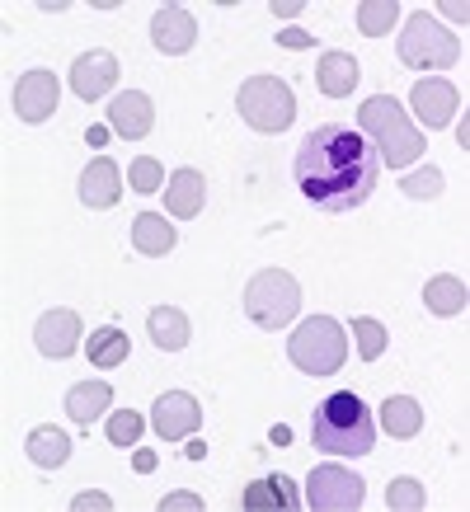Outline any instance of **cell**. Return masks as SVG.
<instances>
[{
    "instance_id": "obj_1",
    "label": "cell",
    "mask_w": 470,
    "mask_h": 512,
    "mask_svg": "<svg viewBox=\"0 0 470 512\" xmlns=\"http://www.w3.org/2000/svg\"><path fill=\"white\" fill-rule=\"evenodd\" d=\"M297 188L320 212H353L381 184V160L358 127L325 123L297 146Z\"/></svg>"
},
{
    "instance_id": "obj_2",
    "label": "cell",
    "mask_w": 470,
    "mask_h": 512,
    "mask_svg": "<svg viewBox=\"0 0 470 512\" xmlns=\"http://www.w3.org/2000/svg\"><path fill=\"white\" fill-rule=\"evenodd\" d=\"M358 132L367 137V146L376 151V160L386 170H405L423 156V132L405 118L400 99L391 94H372L367 104L358 109Z\"/></svg>"
},
{
    "instance_id": "obj_3",
    "label": "cell",
    "mask_w": 470,
    "mask_h": 512,
    "mask_svg": "<svg viewBox=\"0 0 470 512\" xmlns=\"http://www.w3.org/2000/svg\"><path fill=\"white\" fill-rule=\"evenodd\" d=\"M311 437L315 447L329 451V456H367L376 447V419L358 395L339 390V395L320 400L311 419Z\"/></svg>"
},
{
    "instance_id": "obj_4",
    "label": "cell",
    "mask_w": 470,
    "mask_h": 512,
    "mask_svg": "<svg viewBox=\"0 0 470 512\" xmlns=\"http://www.w3.org/2000/svg\"><path fill=\"white\" fill-rule=\"evenodd\" d=\"M287 357L306 376H334L348 362V329L339 320H329V315H311L287 339Z\"/></svg>"
},
{
    "instance_id": "obj_5",
    "label": "cell",
    "mask_w": 470,
    "mask_h": 512,
    "mask_svg": "<svg viewBox=\"0 0 470 512\" xmlns=\"http://www.w3.org/2000/svg\"><path fill=\"white\" fill-rule=\"evenodd\" d=\"M395 52H400V62H405L409 71H452V66L461 62V38L447 33L438 19L419 10V15L405 19Z\"/></svg>"
},
{
    "instance_id": "obj_6",
    "label": "cell",
    "mask_w": 470,
    "mask_h": 512,
    "mask_svg": "<svg viewBox=\"0 0 470 512\" xmlns=\"http://www.w3.org/2000/svg\"><path fill=\"white\" fill-rule=\"evenodd\" d=\"M235 109L240 118L254 127V132H287L292 118H297V94L292 85L278 76H250L240 90H235Z\"/></svg>"
},
{
    "instance_id": "obj_7",
    "label": "cell",
    "mask_w": 470,
    "mask_h": 512,
    "mask_svg": "<svg viewBox=\"0 0 470 512\" xmlns=\"http://www.w3.org/2000/svg\"><path fill=\"white\" fill-rule=\"evenodd\" d=\"M297 311H301V287L292 273L264 268V273L250 278V287H245V315L259 329H287Z\"/></svg>"
},
{
    "instance_id": "obj_8",
    "label": "cell",
    "mask_w": 470,
    "mask_h": 512,
    "mask_svg": "<svg viewBox=\"0 0 470 512\" xmlns=\"http://www.w3.org/2000/svg\"><path fill=\"white\" fill-rule=\"evenodd\" d=\"M362 498H367V484L348 466H315L306 480V503L315 512H353L362 508Z\"/></svg>"
},
{
    "instance_id": "obj_9",
    "label": "cell",
    "mask_w": 470,
    "mask_h": 512,
    "mask_svg": "<svg viewBox=\"0 0 470 512\" xmlns=\"http://www.w3.org/2000/svg\"><path fill=\"white\" fill-rule=\"evenodd\" d=\"M203 423V404L188 390H165L156 404H151V428H156L160 442H188Z\"/></svg>"
},
{
    "instance_id": "obj_10",
    "label": "cell",
    "mask_w": 470,
    "mask_h": 512,
    "mask_svg": "<svg viewBox=\"0 0 470 512\" xmlns=\"http://www.w3.org/2000/svg\"><path fill=\"white\" fill-rule=\"evenodd\" d=\"M104 118H109L113 137L146 141V137H151V127H156V104H151V94L123 90V94H113V104L104 109Z\"/></svg>"
},
{
    "instance_id": "obj_11",
    "label": "cell",
    "mask_w": 470,
    "mask_h": 512,
    "mask_svg": "<svg viewBox=\"0 0 470 512\" xmlns=\"http://www.w3.org/2000/svg\"><path fill=\"white\" fill-rule=\"evenodd\" d=\"M57 99H62V85L52 71H24L15 80V113L24 123H47L57 113Z\"/></svg>"
},
{
    "instance_id": "obj_12",
    "label": "cell",
    "mask_w": 470,
    "mask_h": 512,
    "mask_svg": "<svg viewBox=\"0 0 470 512\" xmlns=\"http://www.w3.org/2000/svg\"><path fill=\"white\" fill-rule=\"evenodd\" d=\"M118 85V57L104 52V47H94V52H80L76 62H71V90L94 104V99H104V94Z\"/></svg>"
},
{
    "instance_id": "obj_13",
    "label": "cell",
    "mask_w": 470,
    "mask_h": 512,
    "mask_svg": "<svg viewBox=\"0 0 470 512\" xmlns=\"http://www.w3.org/2000/svg\"><path fill=\"white\" fill-rule=\"evenodd\" d=\"M409 104H414V118H419L423 127H447L456 118V109H461V94H456L452 80L428 76V80H419V85H414Z\"/></svg>"
},
{
    "instance_id": "obj_14",
    "label": "cell",
    "mask_w": 470,
    "mask_h": 512,
    "mask_svg": "<svg viewBox=\"0 0 470 512\" xmlns=\"http://www.w3.org/2000/svg\"><path fill=\"white\" fill-rule=\"evenodd\" d=\"M118 198H123V170H118V160L94 156L85 165V174H80V202L90 212H109V207H118Z\"/></svg>"
},
{
    "instance_id": "obj_15",
    "label": "cell",
    "mask_w": 470,
    "mask_h": 512,
    "mask_svg": "<svg viewBox=\"0 0 470 512\" xmlns=\"http://www.w3.org/2000/svg\"><path fill=\"white\" fill-rule=\"evenodd\" d=\"M151 43L165 57H184L188 47L198 43V19L188 15L184 5H160L156 19H151Z\"/></svg>"
},
{
    "instance_id": "obj_16",
    "label": "cell",
    "mask_w": 470,
    "mask_h": 512,
    "mask_svg": "<svg viewBox=\"0 0 470 512\" xmlns=\"http://www.w3.org/2000/svg\"><path fill=\"white\" fill-rule=\"evenodd\" d=\"M80 315L76 311H47L43 320H38V329H33V343H38V353L52 357V362H62V357H71L80 348Z\"/></svg>"
},
{
    "instance_id": "obj_17",
    "label": "cell",
    "mask_w": 470,
    "mask_h": 512,
    "mask_svg": "<svg viewBox=\"0 0 470 512\" xmlns=\"http://www.w3.org/2000/svg\"><path fill=\"white\" fill-rule=\"evenodd\" d=\"M203 202H207V179L193 170V165L170 174V184H165V212H170V217H179V221L198 217Z\"/></svg>"
},
{
    "instance_id": "obj_18",
    "label": "cell",
    "mask_w": 470,
    "mask_h": 512,
    "mask_svg": "<svg viewBox=\"0 0 470 512\" xmlns=\"http://www.w3.org/2000/svg\"><path fill=\"white\" fill-rule=\"evenodd\" d=\"M240 508L245 512H268V508L297 512L301 508V489H297V480H287V475H268V480L250 484V489L240 494Z\"/></svg>"
},
{
    "instance_id": "obj_19",
    "label": "cell",
    "mask_w": 470,
    "mask_h": 512,
    "mask_svg": "<svg viewBox=\"0 0 470 512\" xmlns=\"http://www.w3.org/2000/svg\"><path fill=\"white\" fill-rule=\"evenodd\" d=\"M358 62L348 57V52H320V66H315V85L320 94L329 99H348V94L358 90Z\"/></svg>"
},
{
    "instance_id": "obj_20",
    "label": "cell",
    "mask_w": 470,
    "mask_h": 512,
    "mask_svg": "<svg viewBox=\"0 0 470 512\" xmlns=\"http://www.w3.org/2000/svg\"><path fill=\"white\" fill-rule=\"evenodd\" d=\"M174 245H179L174 221H165L160 212H141V217H132V249H137V254L160 259V254H170Z\"/></svg>"
},
{
    "instance_id": "obj_21",
    "label": "cell",
    "mask_w": 470,
    "mask_h": 512,
    "mask_svg": "<svg viewBox=\"0 0 470 512\" xmlns=\"http://www.w3.org/2000/svg\"><path fill=\"white\" fill-rule=\"evenodd\" d=\"M113 404V386L109 381H80V386L66 390V419L80 423V428H90L104 409Z\"/></svg>"
},
{
    "instance_id": "obj_22",
    "label": "cell",
    "mask_w": 470,
    "mask_h": 512,
    "mask_svg": "<svg viewBox=\"0 0 470 512\" xmlns=\"http://www.w3.org/2000/svg\"><path fill=\"white\" fill-rule=\"evenodd\" d=\"M146 334H151V343H156L160 353H179V348H188V339H193V325H188L184 311L156 306V311L146 315Z\"/></svg>"
},
{
    "instance_id": "obj_23",
    "label": "cell",
    "mask_w": 470,
    "mask_h": 512,
    "mask_svg": "<svg viewBox=\"0 0 470 512\" xmlns=\"http://www.w3.org/2000/svg\"><path fill=\"white\" fill-rule=\"evenodd\" d=\"M423 306L433 315H461L470 306L466 278H452V273H438V278L423 282Z\"/></svg>"
},
{
    "instance_id": "obj_24",
    "label": "cell",
    "mask_w": 470,
    "mask_h": 512,
    "mask_svg": "<svg viewBox=\"0 0 470 512\" xmlns=\"http://www.w3.org/2000/svg\"><path fill=\"white\" fill-rule=\"evenodd\" d=\"M24 447H29V461L38 470H57V466H66V461H71V437H66L62 428H52V423L33 428Z\"/></svg>"
},
{
    "instance_id": "obj_25",
    "label": "cell",
    "mask_w": 470,
    "mask_h": 512,
    "mask_svg": "<svg viewBox=\"0 0 470 512\" xmlns=\"http://www.w3.org/2000/svg\"><path fill=\"white\" fill-rule=\"evenodd\" d=\"M381 428H386V437H400V442L419 437L423 433V404L409 400V395H391V400L381 404Z\"/></svg>"
},
{
    "instance_id": "obj_26",
    "label": "cell",
    "mask_w": 470,
    "mask_h": 512,
    "mask_svg": "<svg viewBox=\"0 0 470 512\" xmlns=\"http://www.w3.org/2000/svg\"><path fill=\"white\" fill-rule=\"evenodd\" d=\"M127 353H132V343H127L123 329H113V325L94 329L90 339H85V357H90L99 372H113V367H123Z\"/></svg>"
},
{
    "instance_id": "obj_27",
    "label": "cell",
    "mask_w": 470,
    "mask_h": 512,
    "mask_svg": "<svg viewBox=\"0 0 470 512\" xmlns=\"http://www.w3.org/2000/svg\"><path fill=\"white\" fill-rule=\"evenodd\" d=\"M395 19H400V5H395V0H362L358 5V33H367V38L391 33Z\"/></svg>"
},
{
    "instance_id": "obj_28",
    "label": "cell",
    "mask_w": 470,
    "mask_h": 512,
    "mask_svg": "<svg viewBox=\"0 0 470 512\" xmlns=\"http://www.w3.org/2000/svg\"><path fill=\"white\" fill-rule=\"evenodd\" d=\"M353 339H358L362 362H376V357L386 353V325L372 320V315H358V320H353Z\"/></svg>"
},
{
    "instance_id": "obj_29",
    "label": "cell",
    "mask_w": 470,
    "mask_h": 512,
    "mask_svg": "<svg viewBox=\"0 0 470 512\" xmlns=\"http://www.w3.org/2000/svg\"><path fill=\"white\" fill-rule=\"evenodd\" d=\"M423 503H428V494H423V484L409 480V475H400V480L386 489V508L391 512H423Z\"/></svg>"
},
{
    "instance_id": "obj_30",
    "label": "cell",
    "mask_w": 470,
    "mask_h": 512,
    "mask_svg": "<svg viewBox=\"0 0 470 512\" xmlns=\"http://www.w3.org/2000/svg\"><path fill=\"white\" fill-rule=\"evenodd\" d=\"M141 428H146V423H141L137 409H118V414L109 419V442H113V447H137Z\"/></svg>"
},
{
    "instance_id": "obj_31",
    "label": "cell",
    "mask_w": 470,
    "mask_h": 512,
    "mask_svg": "<svg viewBox=\"0 0 470 512\" xmlns=\"http://www.w3.org/2000/svg\"><path fill=\"white\" fill-rule=\"evenodd\" d=\"M127 184L137 188V193H156L165 184V174H160V160L156 156H137L127 165Z\"/></svg>"
},
{
    "instance_id": "obj_32",
    "label": "cell",
    "mask_w": 470,
    "mask_h": 512,
    "mask_svg": "<svg viewBox=\"0 0 470 512\" xmlns=\"http://www.w3.org/2000/svg\"><path fill=\"white\" fill-rule=\"evenodd\" d=\"M400 188H405V198H438V193H442V170L423 165V170L405 174V179H400Z\"/></svg>"
},
{
    "instance_id": "obj_33",
    "label": "cell",
    "mask_w": 470,
    "mask_h": 512,
    "mask_svg": "<svg viewBox=\"0 0 470 512\" xmlns=\"http://www.w3.org/2000/svg\"><path fill=\"white\" fill-rule=\"evenodd\" d=\"M71 508H76V512H109L113 498L109 494H94V489H90V494H76V498H71Z\"/></svg>"
},
{
    "instance_id": "obj_34",
    "label": "cell",
    "mask_w": 470,
    "mask_h": 512,
    "mask_svg": "<svg viewBox=\"0 0 470 512\" xmlns=\"http://www.w3.org/2000/svg\"><path fill=\"white\" fill-rule=\"evenodd\" d=\"M184 508L203 512V498H198V494H170V498H160V512H184Z\"/></svg>"
},
{
    "instance_id": "obj_35",
    "label": "cell",
    "mask_w": 470,
    "mask_h": 512,
    "mask_svg": "<svg viewBox=\"0 0 470 512\" xmlns=\"http://www.w3.org/2000/svg\"><path fill=\"white\" fill-rule=\"evenodd\" d=\"M278 43H282V47H292V52H301V47H311V43H315V33H306V29H287V33H278Z\"/></svg>"
},
{
    "instance_id": "obj_36",
    "label": "cell",
    "mask_w": 470,
    "mask_h": 512,
    "mask_svg": "<svg viewBox=\"0 0 470 512\" xmlns=\"http://www.w3.org/2000/svg\"><path fill=\"white\" fill-rule=\"evenodd\" d=\"M132 470H137V475H151V470H156V451H151V447L132 451Z\"/></svg>"
},
{
    "instance_id": "obj_37",
    "label": "cell",
    "mask_w": 470,
    "mask_h": 512,
    "mask_svg": "<svg viewBox=\"0 0 470 512\" xmlns=\"http://www.w3.org/2000/svg\"><path fill=\"white\" fill-rule=\"evenodd\" d=\"M301 10H306L301 0H278V5H273V15H278V19H297Z\"/></svg>"
},
{
    "instance_id": "obj_38",
    "label": "cell",
    "mask_w": 470,
    "mask_h": 512,
    "mask_svg": "<svg viewBox=\"0 0 470 512\" xmlns=\"http://www.w3.org/2000/svg\"><path fill=\"white\" fill-rule=\"evenodd\" d=\"M438 10H442L447 19H456V24H466V19H470V10H466V5H456V0H442Z\"/></svg>"
},
{
    "instance_id": "obj_39",
    "label": "cell",
    "mask_w": 470,
    "mask_h": 512,
    "mask_svg": "<svg viewBox=\"0 0 470 512\" xmlns=\"http://www.w3.org/2000/svg\"><path fill=\"white\" fill-rule=\"evenodd\" d=\"M184 456H188V461H203V456H207V442L193 433V437H188V447H184Z\"/></svg>"
},
{
    "instance_id": "obj_40",
    "label": "cell",
    "mask_w": 470,
    "mask_h": 512,
    "mask_svg": "<svg viewBox=\"0 0 470 512\" xmlns=\"http://www.w3.org/2000/svg\"><path fill=\"white\" fill-rule=\"evenodd\" d=\"M113 132H109V123L104 127H90V132H85V141H90V146H104V141H109Z\"/></svg>"
},
{
    "instance_id": "obj_41",
    "label": "cell",
    "mask_w": 470,
    "mask_h": 512,
    "mask_svg": "<svg viewBox=\"0 0 470 512\" xmlns=\"http://www.w3.org/2000/svg\"><path fill=\"white\" fill-rule=\"evenodd\" d=\"M273 442H278V447H287V442H292V428H287V423H278V428H273Z\"/></svg>"
}]
</instances>
